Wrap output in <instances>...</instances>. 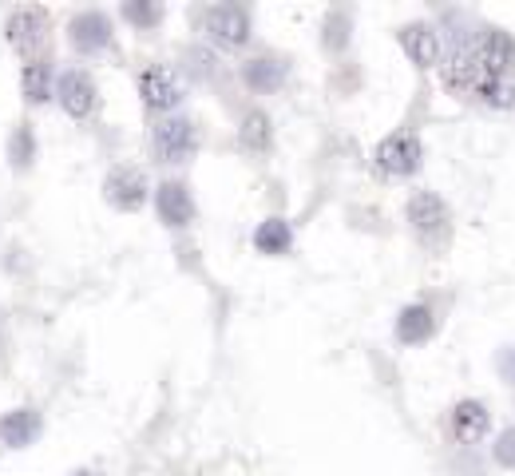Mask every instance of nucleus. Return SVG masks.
Returning a JSON list of instances; mask_svg holds the SVG:
<instances>
[{"instance_id":"nucleus-16","label":"nucleus","mask_w":515,"mask_h":476,"mask_svg":"<svg viewBox=\"0 0 515 476\" xmlns=\"http://www.w3.org/2000/svg\"><path fill=\"white\" fill-rule=\"evenodd\" d=\"M488 429H492V413H488V405H484V401H460V405L452 409V433H456V441H460V445H476V441H484V437H488Z\"/></svg>"},{"instance_id":"nucleus-24","label":"nucleus","mask_w":515,"mask_h":476,"mask_svg":"<svg viewBox=\"0 0 515 476\" xmlns=\"http://www.w3.org/2000/svg\"><path fill=\"white\" fill-rule=\"evenodd\" d=\"M492 461H496L500 469H515V425H508V429L496 437V445H492Z\"/></svg>"},{"instance_id":"nucleus-17","label":"nucleus","mask_w":515,"mask_h":476,"mask_svg":"<svg viewBox=\"0 0 515 476\" xmlns=\"http://www.w3.org/2000/svg\"><path fill=\"white\" fill-rule=\"evenodd\" d=\"M238 147L246 155H270L274 147V123L262 108H250L246 116L238 119Z\"/></svg>"},{"instance_id":"nucleus-6","label":"nucleus","mask_w":515,"mask_h":476,"mask_svg":"<svg viewBox=\"0 0 515 476\" xmlns=\"http://www.w3.org/2000/svg\"><path fill=\"white\" fill-rule=\"evenodd\" d=\"M373 163H377V171H385V175H393V179H409V175H416L420 163H424L420 135H412V131H393L389 139L377 143Z\"/></svg>"},{"instance_id":"nucleus-15","label":"nucleus","mask_w":515,"mask_h":476,"mask_svg":"<svg viewBox=\"0 0 515 476\" xmlns=\"http://www.w3.org/2000/svg\"><path fill=\"white\" fill-rule=\"evenodd\" d=\"M56 76H60V72H52L48 60H40V56L28 60V64L20 68V96H24V104L40 108V104L56 100Z\"/></svg>"},{"instance_id":"nucleus-20","label":"nucleus","mask_w":515,"mask_h":476,"mask_svg":"<svg viewBox=\"0 0 515 476\" xmlns=\"http://www.w3.org/2000/svg\"><path fill=\"white\" fill-rule=\"evenodd\" d=\"M8 163H12V171H28L32 163H36V131H32V123L28 119H20V123H12V131H8Z\"/></svg>"},{"instance_id":"nucleus-12","label":"nucleus","mask_w":515,"mask_h":476,"mask_svg":"<svg viewBox=\"0 0 515 476\" xmlns=\"http://www.w3.org/2000/svg\"><path fill=\"white\" fill-rule=\"evenodd\" d=\"M238 80H242L254 96H274V92H282L286 80H290V60H282V56H250V60H242V68H238Z\"/></svg>"},{"instance_id":"nucleus-13","label":"nucleus","mask_w":515,"mask_h":476,"mask_svg":"<svg viewBox=\"0 0 515 476\" xmlns=\"http://www.w3.org/2000/svg\"><path fill=\"white\" fill-rule=\"evenodd\" d=\"M40 437H44V413H40V409L20 405V409H8V413L0 417V445H4L8 453L32 449Z\"/></svg>"},{"instance_id":"nucleus-19","label":"nucleus","mask_w":515,"mask_h":476,"mask_svg":"<svg viewBox=\"0 0 515 476\" xmlns=\"http://www.w3.org/2000/svg\"><path fill=\"white\" fill-rule=\"evenodd\" d=\"M254 250H262V254H270V258H282V254H290L294 250V227L286 223V219H266V223H258V231H254Z\"/></svg>"},{"instance_id":"nucleus-2","label":"nucleus","mask_w":515,"mask_h":476,"mask_svg":"<svg viewBox=\"0 0 515 476\" xmlns=\"http://www.w3.org/2000/svg\"><path fill=\"white\" fill-rule=\"evenodd\" d=\"M199 147H203V127L191 116L155 119V127H151V151H155L159 163H171V167L191 163L199 155Z\"/></svg>"},{"instance_id":"nucleus-1","label":"nucleus","mask_w":515,"mask_h":476,"mask_svg":"<svg viewBox=\"0 0 515 476\" xmlns=\"http://www.w3.org/2000/svg\"><path fill=\"white\" fill-rule=\"evenodd\" d=\"M444 84L456 96L484 100L488 108L515 104V40L500 28L464 36L444 60Z\"/></svg>"},{"instance_id":"nucleus-14","label":"nucleus","mask_w":515,"mask_h":476,"mask_svg":"<svg viewBox=\"0 0 515 476\" xmlns=\"http://www.w3.org/2000/svg\"><path fill=\"white\" fill-rule=\"evenodd\" d=\"M405 56H409L416 68H436L440 64V32L428 24V20H412L397 32Z\"/></svg>"},{"instance_id":"nucleus-18","label":"nucleus","mask_w":515,"mask_h":476,"mask_svg":"<svg viewBox=\"0 0 515 476\" xmlns=\"http://www.w3.org/2000/svg\"><path fill=\"white\" fill-rule=\"evenodd\" d=\"M436 334V314L424 302H412L397 314V342L401 346H424Z\"/></svg>"},{"instance_id":"nucleus-8","label":"nucleus","mask_w":515,"mask_h":476,"mask_svg":"<svg viewBox=\"0 0 515 476\" xmlns=\"http://www.w3.org/2000/svg\"><path fill=\"white\" fill-rule=\"evenodd\" d=\"M115 40V28H111V16L100 8H84L68 20V44L80 52V56H103Z\"/></svg>"},{"instance_id":"nucleus-5","label":"nucleus","mask_w":515,"mask_h":476,"mask_svg":"<svg viewBox=\"0 0 515 476\" xmlns=\"http://www.w3.org/2000/svg\"><path fill=\"white\" fill-rule=\"evenodd\" d=\"M405 215H409V227L416 231V238L428 242V246H440L452 231V211L436 191H416L409 207H405Z\"/></svg>"},{"instance_id":"nucleus-21","label":"nucleus","mask_w":515,"mask_h":476,"mask_svg":"<svg viewBox=\"0 0 515 476\" xmlns=\"http://www.w3.org/2000/svg\"><path fill=\"white\" fill-rule=\"evenodd\" d=\"M123 20L127 24H135L139 32H151V28H159L163 24V4H147V0H127L123 8Z\"/></svg>"},{"instance_id":"nucleus-4","label":"nucleus","mask_w":515,"mask_h":476,"mask_svg":"<svg viewBox=\"0 0 515 476\" xmlns=\"http://www.w3.org/2000/svg\"><path fill=\"white\" fill-rule=\"evenodd\" d=\"M203 32L214 48L238 52V48L250 44L254 20H250V12H246L242 4H214V8H206L203 12Z\"/></svg>"},{"instance_id":"nucleus-11","label":"nucleus","mask_w":515,"mask_h":476,"mask_svg":"<svg viewBox=\"0 0 515 476\" xmlns=\"http://www.w3.org/2000/svg\"><path fill=\"white\" fill-rule=\"evenodd\" d=\"M4 40H8L20 56L36 60V52H40L44 40H48V12H44V8H16V12L4 20Z\"/></svg>"},{"instance_id":"nucleus-23","label":"nucleus","mask_w":515,"mask_h":476,"mask_svg":"<svg viewBox=\"0 0 515 476\" xmlns=\"http://www.w3.org/2000/svg\"><path fill=\"white\" fill-rule=\"evenodd\" d=\"M183 64L191 72V80H210L214 76V52L210 48H183Z\"/></svg>"},{"instance_id":"nucleus-3","label":"nucleus","mask_w":515,"mask_h":476,"mask_svg":"<svg viewBox=\"0 0 515 476\" xmlns=\"http://www.w3.org/2000/svg\"><path fill=\"white\" fill-rule=\"evenodd\" d=\"M139 96L151 116H175V108L187 100V84L171 64H151L139 72Z\"/></svg>"},{"instance_id":"nucleus-25","label":"nucleus","mask_w":515,"mask_h":476,"mask_svg":"<svg viewBox=\"0 0 515 476\" xmlns=\"http://www.w3.org/2000/svg\"><path fill=\"white\" fill-rule=\"evenodd\" d=\"M496 365H500V377H504L508 385H515V346H508V350H500V357H496Z\"/></svg>"},{"instance_id":"nucleus-9","label":"nucleus","mask_w":515,"mask_h":476,"mask_svg":"<svg viewBox=\"0 0 515 476\" xmlns=\"http://www.w3.org/2000/svg\"><path fill=\"white\" fill-rule=\"evenodd\" d=\"M155 215H159V223H163L167 231H183V227H191V223H195V215H199L191 183H183V179H167V183H159V187H155Z\"/></svg>"},{"instance_id":"nucleus-10","label":"nucleus","mask_w":515,"mask_h":476,"mask_svg":"<svg viewBox=\"0 0 515 476\" xmlns=\"http://www.w3.org/2000/svg\"><path fill=\"white\" fill-rule=\"evenodd\" d=\"M56 104L72 119H88L100 108V88L84 68H64L56 76Z\"/></svg>"},{"instance_id":"nucleus-22","label":"nucleus","mask_w":515,"mask_h":476,"mask_svg":"<svg viewBox=\"0 0 515 476\" xmlns=\"http://www.w3.org/2000/svg\"><path fill=\"white\" fill-rule=\"evenodd\" d=\"M349 28H353V16H349L345 8H333V12L325 16V36H321V44H325L329 52H341V48L349 44Z\"/></svg>"},{"instance_id":"nucleus-26","label":"nucleus","mask_w":515,"mask_h":476,"mask_svg":"<svg viewBox=\"0 0 515 476\" xmlns=\"http://www.w3.org/2000/svg\"><path fill=\"white\" fill-rule=\"evenodd\" d=\"M72 476H100V473H96V469H76Z\"/></svg>"},{"instance_id":"nucleus-7","label":"nucleus","mask_w":515,"mask_h":476,"mask_svg":"<svg viewBox=\"0 0 515 476\" xmlns=\"http://www.w3.org/2000/svg\"><path fill=\"white\" fill-rule=\"evenodd\" d=\"M147 195H151V183H147V175H143L139 167L119 163V167H111L107 179H103V199H107V207H115V211H123V215H135V211L147 203Z\"/></svg>"}]
</instances>
